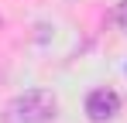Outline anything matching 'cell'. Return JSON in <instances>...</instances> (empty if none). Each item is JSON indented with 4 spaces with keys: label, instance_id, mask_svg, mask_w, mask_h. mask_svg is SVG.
Here are the masks:
<instances>
[{
    "label": "cell",
    "instance_id": "2",
    "mask_svg": "<svg viewBox=\"0 0 127 123\" xmlns=\"http://www.w3.org/2000/svg\"><path fill=\"white\" fill-rule=\"evenodd\" d=\"M86 113H89L93 123L113 120V116L120 113V96H117L113 89H96V92H89V99H86Z\"/></svg>",
    "mask_w": 127,
    "mask_h": 123
},
{
    "label": "cell",
    "instance_id": "3",
    "mask_svg": "<svg viewBox=\"0 0 127 123\" xmlns=\"http://www.w3.org/2000/svg\"><path fill=\"white\" fill-rule=\"evenodd\" d=\"M113 17H117V24H120V27L127 31V0H120V3H117V10H113Z\"/></svg>",
    "mask_w": 127,
    "mask_h": 123
},
{
    "label": "cell",
    "instance_id": "1",
    "mask_svg": "<svg viewBox=\"0 0 127 123\" xmlns=\"http://www.w3.org/2000/svg\"><path fill=\"white\" fill-rule=\"evenodd\" d=\"M59 102L48 89H28L10 102V123H48L55 116Z\"/></svg>",
    "mask_w": 127,
    "mask_h": 123
}]
</instances>
